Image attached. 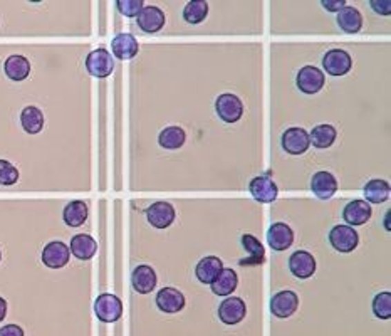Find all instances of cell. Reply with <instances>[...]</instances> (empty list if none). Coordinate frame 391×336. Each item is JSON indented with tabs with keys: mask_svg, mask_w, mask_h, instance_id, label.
Here are the masks:
<instances>
[{
	"mask_svg": "<svg viewBox=\"0 0 391 336\" xmlns=\"http://www.w3.org/2000/svg\"><path fill=\"white\" fill-rule=\"evenodd\" d=\"M41 259L46 268L49 269H62L64 265L69 264L71 259V251H69L68 244L62 241H53L48 242L42 249Z\"/></svg>",
	"mask_w": 391,
	"mask_h": 336,
	"instance_id": "obj_4",
	"label": "cell"
},
{
	"mask_svg": "<svg viewBox=\"0 0 391 336\" xmlns=\"http://www.w3.org/2000/svg\"><path fill=\"white\" fill-rule=\"evenodd\" d=\"M299 308V298L294 291H280L271 299V311L277 318H289Z\"/></svg>",
	"mask_w": 391,
	"mask_h": 336,
	"instance_id": "obj_17",
	"label": "cell"
},
{
	"mask_svg": "<svg viewBox=\"0 0 391 336\" xmlns=\"http://www.w3.org/2000/svg\"><path fill=\"white\" fill-rule=\"evenodd\" d=\"M289 269L297 279H309L316 272V259L307 251H296L289 259Z\"/></svg>",
	"mask_w": 391,
	"mask_h": 336,
	"instance_id": "obj_16",
	"label": "cell"
},
{
	"mask_svg": "<svg viewBox=\"0 0 391 336\" xmlns=\"http://www.w3.org/2000/svg\"><path fill=\"white\" fill-rule=\"evenodd\" d=\"M144 7L143 0H118L116 2V9L120 10V14H123L124 17H138V14L142 12Z\"/></svg>",
	"mask_w": 391,
	"mask_h": 336,
	"instance_id": "obj_35",
	"label": "cell"
},
{
	"mask_svg": "<svg viewBox=\"0 0 391 336\" xmlns=\"http://www.w3.org/2000/svg\"><path fill=\"white\" fill-rule=\"evenodd\" d=\"M324 83H326V76L316 66H304L297 73L296 84L304 95H316L324 88Z\"/></svg>",
	"mask_w": 391,
	"mask_h": 336,
	"instance_id": "obj_5",
	"label": "cell"
},
{
	"mask_svg": "<svg viewBox=\"0 0 391 336\" xmlns=\"http://www.w3.org/2000/svg\"><path fill=\"white\" fill-rule=\"evenodd\" d=\"M175 209L170 202H155L146 209V218L155 229H166L173 224Z\"/></svg>",
	"mask_w": 391,
	"mask_h": 336,
	"instance_id": "obj_11",
	"label": "cell"
},
{
	"mask_svg": "<svg viewBox=\"0 0 391 336\" xmlns=\"http://www.w3.org/2000/svg\"><path fill=\"white\" fill-rule=\"evenodd\" d=\"M86 69L93 77L97 80H104V77L111 76L115 71V59L113 54L108 49L97 48L88 54L86 57Z\"/></svg>",
	"mask_w": 391,
	"mask_h": 336,
	"instance_id": "obj_2",
	"label": "cell"
},
{
	"mask_svg": "<svg viewBox=\"0 0 391 336\" xmlns=\"http://www.w3.org/2000/svg\"><path fill=\"white\" fill-rule=\"evenodd\" d=\"M343 218L350 227L366 224L371 218V205L366 200H351L343 210Z\"/></svg>",
	"mask_w": 391,
	"mask_h": 336,
	"instance_id": "obj_22",
	"label": "cell"
},
{
	"mask_svg": "<svg viewBox=\"0 0 391 336\" xmlns=\"http://www.w3.org/2000/svg\"><path fill=\"white\" fill-rule=\"evenodd\" d=\"M283 148L289 155H303L306 153L309 148V133L303 128H289L284 131L283 138H280Z\"/></svg>",
	"mask_w": 391,
	"mask_h": 336,
	"instance_id": "obj_13",
	"label": "cell"
},
{
	"mask_svg": "<svg viewBox=\"0 0 391 336\" xmlns=\"http://www.w3.org/2000/svg\"><path fill=\"white\" fill-rule=\"evenodd\" d=\"M156 306L166 315H175L185 308V296L177 288H163L156 295Z\"/></svg>",
	"mask_w": 391,
	"mask_h": 336,
	"instance_id": "obj_15",
	"label": "cell"
},
{
	"mask_svg": "<svg viewBox=\"0 0 391 336\" xmlns=\"http://www.w3.org/2000/svg\"><path fill=\"white\" fill-rule=\"evenodd\" d=\"M185 140V131L180 127H168L158 136L160 147L165 148V150H178V148L183 147Z\"/></svg>",
	"mask_w": 391,
	"mask_h": 336,
	"instance_id": "obj_30",
	"label": "cell"
},
{
	"mask_svg": "<svg viewBox=\"0 0 391 336\" xmlns=\"http://www.w3.org/2000/svg\"><path fill=\"white\" fill-rule=\"evenodd\" d=\"M30 69H32L30 61L27 59L26 56H22V54H10V56H7L6 61H3V73H6V76L9 77L10 81H14V83H22V81H26L27 77H29Z\"/></svg>",
	"mask_w": 391,
	"mask_h": 336,
	"instance_id": "obj_12",
	"label": "cell"
},
{
	"mask_svg": "<svg viewBox=\"0 0 391 336\" xmlns=\"http://www.w3.org/2000/svg\"><path fill=\"white\" fill-rule=\"evenodd\" d=\"M330 242L332 249H336L338 252L347 254L353 252L359 244V236L358 232L350 225H336L331 229L330 232Z\"/></svg>",
	"mask_w": 391,
	"mask_h": 336,
	"instance_id": "obj_7",
	"label": "cell"
},
{
	"mask_svg": "<svg viewBox=\"0 0 391 336\" xmlns=\"http://www.w3.org/2000/svg\"><path fill=\"white\" fill-rule=\"evenodd\" d=\"M249 190L250 195L260 204H271L279 194V189L269 175H259V177L252 178L249 183Z\"/></svg>",
	"mask_w": 391,
	"mask_h": 336,
	"instance_id": "obj_9",
	"label": "cell"
},
{
	"mask_svg": "<svg viewBox=\"0 0 391 336\" xmlns=\"http://www.w3.org/2000/svg\"><path fill=\"white\" fill-rule=\"evenodd\" d=\"M238 277L237 272L233 269H222L220 274L217 276V279L213 281L210 286H212V292L217 296H230L237 289Z\"/></svg>",
	"mask_w": 391,
	"mask_h": 336,
	"instance_id": "obj_27",
	"label": "cell"
},
{
	"mask_svg": "<svg viewBox=\"0 0 391 336\" xmlns=\"http://www.w3.org/2000/svg\"><path fill=\"white\" fill-rule=\"evenodd\" d=\"M267 242L274 251H285L292 245L294 242V232L284 222H276L267 230Z\"/></svg>",
	"mask_w": 391,
	"mask_h": 336,
	"instance_id": "obj_18",
	"label": "cell"
},
{
	"mask_svg": "<svg viewBox=\"0 0 391 336\" xmlns=\"http://www.w3.org/2000/svg\"><path fill=\"white\" fill-rule=\"evenodd\" d=\"M131 284L133 289L136 292H140V295H150V292H153V289L156 288V274L153 268H150L146 264L135 268V271L131 274Z\"/></svg>",
	"mask_w": 391,
	"mask_h": 336,
	"instance_id": "obj_24",
	"label": "cell"
},
{
	"mask_svg": "<svg viewBox=\"0 0 391 336\" xmlns=\"http://www.w3.org/2000/svg\"><path fill=\"white\" fill-rule=\"evenodd\" d=\"M89 217V207L84 200H73L68 202L62 210V221L68 227L77 229L86 224Z\"/></svg>",
	"mask_w": 391,
	"mask_h": 336,
	"instance_id": "obj_21",
	"label": "cell"
},
{
	"mask_svg": "<svg viewBox=\"0 0 391 336\" xmlns=\"http://www.w3.org/2000/svg\"><path fill=\"white\" fill-rule=\"evenodd\" d=\"M215 111H217L218 118L225 123H237L244 115V104H242L240 97L232 95V93H225L220 95L215 101Z\"/></svg>",
	"mask_w": 391,
	"mask_h": 336,
	"instance_id": "obj_3",
	"label": "cell"
},
{
	"mask_svg": "<svg viewBox=\"0 0 391 336\" xmlns=\"http://www.w3.org/2000/svg\"><path fill=\"white\" fill-rule=\"evenodd\" d=\"M336 21H338V26L341 27V30H344L346 34L359 32L363 27L361 12L351 6L343 7V9L336 14Z\"/></svg>",
	"mask_w": 391,
	"mask_h": 336,
	"instance_id": "obj_26",
	"label": "cell"
},
{
	"mask_svg": "<svg viewBox=\"0 0 391 336\" xmlns=\"http://www.w3.org/2000/svg\"><path fill=\"white\" fill-rule=\"evenodd\" d=\"M165 22H166L165 12L156 6H144L142 12H140L138 17H136V24H138L140 29L146 34L160 32V30L165 27Z\"/></svg>",
	"mask_w": 391,
	"mask_h": 336,
	"instance_id": "obj_8",
	"label": "cell"
},
{
	"mask_svg": "<svg viewBox=\"0 0 391 336\" xmlns=\"http://www.w3.org/2000/svg\"><path fill=\"white\" fill-rule=\"evenodd\" d=\"M111 50H113V56H115L116 59L130 61L140 53V44L133 34L123 32L113 37Z\"/></svg>",
	"mask_w": 391,
	"mask_h": 336,
	"instance_id": "obj_14",
	"label": "cell"
},
{
	"mask_svg": "<svg viewBox=\"0 0 391 336\" xmlns=\"http://www.w3.org/2000/svg\"><path fill=\"white\" fill-rule=\"evenodd\" d=\"M6 316H7V301L0 296V323L6 319Z\"/></svg>",
	"mask_w": 391,
	"mask_h": 336,
	"instance_id": "obj_39",
	"label": "cell"
},
{
	"mask_svg": "<svg viewBox=\"0 0 391 336\" xmlns=\"http://www.w3.org/2000/svg\"><path fill=\"white\" fill-rule=\"evenodd\" d=\"M371 9L379 15H390L391 14V0H371L370 2Z\"/></svg>",
	"mask_w": 391,
	"mask_h": 336,
	"instance_id": "obj_36",
	"label": "cell"
},
{
	"mask_svg": "<svg viewBox=\"0 0 391 336\" xmlns=\"http://www.w3.org/2000/svg\"><path fill=\"white\" fill-rule=\"evenodd\" d=\"M69 251L76 259L89 261L96 256L97 242L89 234H76L69 242Z\"/></svg>",
	"mask_w": 391,
	"mask_h": 336,
	"instance_id": "obj_20",
	"label": "cell"
},
{
	"mask_svg": "<svg viewBox=\"0 0 391 336\" xmlns=\"http://www.w3.org/2000/svg\"><path fill=\"white\" fill-rule=\"evenodd\" d=\"M222 269H224V264H222V261L218 257L207 256L200 259V263L195 268V276L203 284H212L217 279V276L222 272Z\"/></svg>",
	"mask_w": 391,
	"mask_h": 336,
	"instance_id": "obj_25",
	"label": "cell"
},
{
	"mask_svg": "<svg viewBox=\"0 0 391 336\" xmlns=\"http://www.w3.org/2000/svg\"><path fill=\"white\" fill-rule=\"evenodd\" d=\"M321 6H323L324 9L331 10V12L338 14L339 10L343 9V7L347 6V3L344 2V0H334V2H330V0H323V2H321Z\"/></svg>",
	"mask_w": 391,
	"mask_h": 336,
	"instance_id": "obj_38",
	"label": "cell"
},
{
	"mask_svg": "<svg viewBox=\"0 0 391 336\" xmlns=\"http://www.w3.org/2000/svg\"><path fill=\"white\" fill-rule=\"evenodd\" d=\"M373 312L379 319L391 318V292H379L373 298Z\"/></svg>",
	"mask_w": 391,
	"mask_h": 336,
	"instance_id": "obj_34",
	"label": "cell"
},
{
	"mask_svg": "<svg viewBox=\"0 0 391 336\" xmlns=\"http://www.w3.org/2000/svg\"><path fill=\"white\" fill-rule=\"evenodd\" d=\"M209 15V3L205 0H190L183 9V19L191 26L200 24Z\"/></svg>",
	"mask_w": 391,
	"mask_h": 336,
	"instance_id": "obj_31",
	"label": "cell"
},
{
	"mask_svg": "<svg viewBox=\"0 0 391 336\" xmlns=\"http://www.w3.org/2000/svg\"><path fill=\"white\" fill-rule=\"evenodd\" d=\"M390 183L386 180H379V178L370 180L365 185V197L368 204H383L390 198Z\"/></svg>",
	"mask_w": 391,
	"mask_h": 336,
	"instance_id": "obj_28",
	"label": "cell"
},
{
	"mask_svg": "<svg viewBox=\"0 0 391 336\" xmlns=\"http://www.w3.org/2000/svg\"><path fill=\"white\" fill-rule=\"evenodd\" d=\"M242 248L245 249L250 254V257H252V261L250 263H256L259 264L264 261V256H265V251H264V245L260 244L259 239L254 236H250V234H245V236H242Z\"/></svg>",
	"mask_w": 391,
	"mask_h": 336,
	"instance_id": "obj_33",
	"label": "cell"
},
{
	"mask_svg": "<svg viewBox=\"0 0 391 336\" xmlns=\"http://www.w3.org/2000/svg\"><path fill=\"white\" fill-rule=\"evenodd\" d=\"M21 127L27 135H39L46 127L44 113L41 108L29 104V106L22 108L21 111Z\"/></svg>",
	"mask_w": 391,
	"mask_h": 336,
	"instance_id": "obj_23",
	"label": "cell"
},
{
	"mask_svg": "<svg viewBox=\"0 0 391 336\" xmlns=\"http://www.w3.org/2000/svg\"><path fill=\"white\" fill-rule=\"evenodd\" d=\"M0 263H2V251H0Z\"/></svg>",
	"mask_w": 391,
	"mask_h": 336,
	"instance_id": "obj_40",
	"label": "cell"
},
{
	"mask_svg": "<svg viewBox=\"0 0 391 336\" xmlns=\"http://www.w3.org/2000/svg\"><path fill=\"white\" fill-rule=\"evenodd\" d=\"M245 315H247V306H245L244 299L237 298V296L224 299L218 306V318L229 326L240 323L245 318Z\"/></svg>",
	"mask_w": 391,
	"mask_h": 336,
	"instance_id": "obj_10",
	"label": "cell"
},
{
	"mask_svg": "<svg viewBox=\"0 0 391 336\" xmlns=\"http://www.w3.org/2000/svg\"><path fill=\"white\" fill-rule=\"evenodd\" d=\"M323 68L330 76H344L353 68V59L350 54L343 49H331L324 54Z\"/></svg>",
	"mask_w": 391,
	"mask_h": 336,
	"instance_id": "obj_6",
	"label": "cell"
},
{
	"mask_svg": "<svg viewBox=\"0 0 391 336\" xmlns=\"http://www.w3.org/2000/svg\"><path fill=\"white\" fill-rule=\"evenodd\" d=\"M95 315L101 323H116L123 316V301L111 292H103L95 301Z\"/></svg>",
	"mask_w": 391,
	"mask_h": 336,
	"instance_id": "obj_1",
	"label": "cell"
},
{
	"mask_svg": "<svg viewBox=\"0 0 391 336\" xmlns=\"http://www.w3.org/2000/svg\"><path fill=\"white\" fill-rule=\"evenodd\" d=\"M311 190L321 200H330L338 192V180L330 171H318L311 180Z\"/></svg>",
	"mask_w": 391,
	"mask_h": 336,
	"instance_id": "obj_19",
	"label": "cell"
},
{
	"mask_svg": "<svg viewBox=\"0 0 391 336\" xmlns=\"http://www.w3.org/2000/svg\"><path fill=\"white\" fill-rule=\"evenodd\" d=\"M336 136H338V131H336L334 127H331V124H319V127H316L314 130L309 133V143L314 144V148L324 150V148H330L336 142Z\"/></svg>",
	"mask_w": 391,
	"mask_h": 336,
	"instance_id": "obj_29",
	"label": "cell"
},
{
	"mask_svg": "<svg viewBox=\"0 0 391 336\" xmlns=\"http://www.w3.org/2000/svg\"><path fill=\"white\" fill-rule=\"evenodd\" d=\"M0 336H26V333L19 324L10 323L0 328Z\"/></svg>",
	"mask_w": 391,
	"mask_h": 336,
	"instance_id": "obj_37",
	"label": "cell"
},
{
	"mask_svg": "<svg viewBox=\"0 0 391 336\" xmlns=\"http://www.w3.org/2000/svg\"><path fill=\"white\" fill-rule=\"evenodd\" d=\"M21 178L19 168L12 162L0 158V187H14Z\"/></svg>",
	"mask_w": 391,
	"mask_h": 336,
	"instance_id": "obj_32",
	"label": "cell"
}]
</instances>
